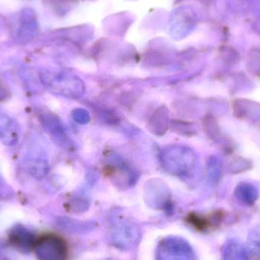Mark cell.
<instances>
[{"label": "cell", "mask_w": 260, "mask_h": 260, "mask_svg": "<svg viewBox=\"0 0 260 260\" xmlns=\"http://www.w3.org/2000/svg\"><path fill=\"white\" fill-rule=\"evenodd\" d=\"M35 250L38 260H67L69 257L67 241L53 234L38 238Z\"/></svg>", "instance_id": "cell-1"}, {"label": "cell", "mask_w": 260, "mask_h": 260, "mask_svg": "<svg viewBox=\"0 0 260 260\" xmlns=\"http://www.w3.org/2000/svg\"><path fill=\"white\" fill-rule=\"evenodd\" d=\"M157 260H196L192 247L178 237H168L160 241L156 251Z\"/></svg>", "instance_id": "cell-2"}, {"label": "cell", "mask_w": 260, "mask_h": 260, "mask_svg": "<svg viewBox=\"0 0 260 260\" xmlns=\"http://www.w3.org/2000/svg\"><path fill=\"white\" fill-rule=\"evenodd\" d=\"M137 229L126 221H117L109 229L111 242L117 248L128 250L136 242Z\"/></svg>", "instance_id": "cell-3"}, {"label": "cell", "mask_w": 260, "mask_h": 260, "mask_svg": "<svg viewBox=\"0 0 260 260\" xmlns=\"http://www.w3.org/2000/svg\"><path fill=\"white\" fill-rule=\"evenodd\" d=\"M37 240L34 232L22 224H15L9 232L11 246L21 253H29L35 250Z\"/></svg>", "instance_id": "cell-4"}, {"label": "cell", "mask_w": 260, "mask_h": 260, "mask_svg": "<svg viewBox=\"0 0 260 260\" xmlns=\"http://www.w3.org/2000/svg\"><path fill=\"white\" fill-rule=\"evenodd\" d=\"M21 130L16 120L0 111V142L7 146H14L21 138Z\"/></svg>", "instance_id": "cell-5"}, {"label": "cell", "mask_w": 260, "mask_h": 260, "mask_svg": "<svg viewBox=\"0 0 260 260\" xmlns=\"http://www.w3.org/2000/svg\"><path fill=\"white\" fill-rule=\"evenodd\" d=\"M27 168L29 173L35 179L44 178L49 171L48 162L42 154L35 151H30L27 154Z\"/></svg>", "instance_id": "cell-6"}, {"label": "cell", "mask_w": 260, "mask_h": 260, "mask_svg": "<svg viewBox=\"0 0 260 260\" xmlns=\"http://www.w3.org/2000/svg\"><path fill=\"white\" fill-rule=\"evenodd\" d=\"M223 260H249L247 249L238 240L232 239L222 249Z\"/></svg>", "instance_id": "cell-7"}, {"label": "cell", "mask_w": 260, "mask_h": 260, "mask_svg": "<svg viewBox=\"0 0 260 260\" xmlns=\"http://www.w3.org/2000/svg\"><path fill=\"white\" fill-rule=\"evenodd\" d=\"M42 126L53 137L60 141L63 139L64 132L59 119L52 114L45 113L40 116Z\"/></svg>", "instance_id": "cell-8"}, {"label": "cell", "mask_w": 260, "mask_h": 260, "mask_svg": "<svg viewBox=\"0 0 260 260\" xmlns=\"http://www.w3.org/2000/svg\"><path fill=\"white\" fill-rule=\"evenodd\" d=\"M246 249L249 260H260V225L256 226L250 231Z\"/></svg>", "instance_id": "cell-9"}, {"label": "cell", "mask_w": 260, "mask_h": 260, "mask_svg": "<svg viewBox=\"0 0 260 260\" xmlns=\"http://www.w3.org/2000/svg\"><path fill=\"white\" fill-rule=\"evenodd\" d=\"M236 196L242 203L247 205L253 204L257 199L256 189L248 184L239 186L236 190Z\"/></svg>", "instance_id": "cell-10"}, {"label": "cell", "mask_w": 260, "mask_h": 260, "mask_svg": "<svg viewBox=\"0 0 260 260\" xmlns=\"http://www.w3.org/2000/svg\"><path fill=\"white\" fill-rule=\"evenodd\" d=\"M9 95H10V92H9V89L3 83V81L0 79V102L7 100Z\"/></svg>", "instance_id": "cell-11"}, {"label": "cell", "mask_w": 260, "mask_h": 260, "mask_svg": "<svg viewBox=\"0 0 260 260\" xmlns=\"http://www.w3.org/2000/svg\"><path fill=\"white\" fill-rule=\"evenodd\" d=\"M1 183H2V180H1V178H0V185H1Z\"/></svg>", "instance_id": "cell-12"}, {"label": "cell", "mask_w": 260, "mask_h": 260, "mask_svg": "<svg viewBox=\"0 0 260 260\" xmlns=\"http://www.w3.org/2000/svg\"><path fill=\"white\" fill-rule=\"evenodd\" d=\"M3 260H9V259H3Z\"/></svg>", "instance_id": "cell-13"}]
</instances>
